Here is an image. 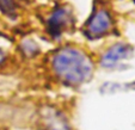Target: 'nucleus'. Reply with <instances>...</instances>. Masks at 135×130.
<instances>
[{"label":"nucleus","mask_w":135,"mask_h":130,"mask_svg":"<svg viewBox=\"0 0 135 130\" xmlns=\"http://www.w3.org/2000/svg\"><path fill=\"white\" fill-rule=\"evenodd\" d=\"M55 67L61 77L74 82L85 79L90 71L86 59L74 50H65L60 54L56 57Z\"/></svg>","instance_id":"f257e3e1"},{"label":"nucleus","mask_w":135,"mask_h":130,"mask_svg":"<svg viewBox=\"0 0 135 130\" xmlns=\"http://www.w3.org/2000/svg\"><path fill=\"white\" fill-rule=\"evenodd\" d=\"M111 29V18L107 11H98L91 17L87 24V32L92 37H98Z\"/></svg>","instance_id":"f03ea898"},{"label":"nucleus","mask_w":135,"mask_h":130,"mask_svg":"<svg viewBox=\"0 0 135 130\" xmlns=\"http://www.w3.org/2000/svg\"><path fill=\"white\" fill-rule=\"evenodd\" d=\"M68 21H69V13L66 10H57L51 16L50 19L51 28L56 29V30H61L68 23Z\"/></svg>","instance_id":"7ed1b4c3"},{"label":"nucleus","mask_w":135,"mask_h":130,"mask_svg":"<svg viewBox=\"0 0 135 130\" xmlns=\"http://www.w3.org/2000/svg\"><path fill=\"white\" fill-rule=\"evenodd\" d=\"M124 55H127V47L118 46L117 48H114L109 51V54L107 55V60L109 62H115L118 61L120 59H123Z\"/></svg>","instance_id":"20e7f679"},{"label":"nucleus","mask_w":135,"mask_h":130,"mask_svg":"<svg viewBox=\"0 0 135 130\" xmlns=\"http://www.w3.org/2000/svg\"><path fill=\"white\" fill-rule=\"evenodd\" d=\"M0 8H3V11L5 13H11L15 12V4H13V0H0Z\"/></svg>","instance_id":"39448f33"},{"label":"nucleus","mask_w":135,"mask_h":130,"mask_svg":"<svg viewBox=\"0 0 135 130\" xmlns=\"http://www.w3.org/2000/svg\"><path fill=\"white\" fill-rule=\"evenodd\" d=\"M1 59H3V55H1V53H0V61H1Z\"/></svg>","instance_id":"423d86ee"}]
</instances>
